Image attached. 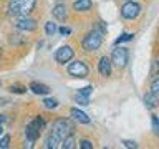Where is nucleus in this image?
<instances>
[{
  "label": "nucleus",
  "instance_id": "obj_1",
  "mask_svg": "<svg viewBox=\"0 0 159 149\" xmlns=\"http://www.w3.org/2000/svg\"><path fill=\"white\" fill-rule=\"evenodd\" d=\"M37 5V0H10L8 3V13L13 17H22V15H30L32 10Z\"/></svg>",
  "mask_w": 159,
  "mask_h": 149
},
{
  "label": "nucleus",
  "instance_id": "obj_2",
  "mask_svg": "<svg viewBox=\"0 0 159 149\" xmlns=\"http://www.w3.org/2000/svg\"><path fill=\"white\" fill-rule=\"evenodd\" d=\"M103 37H104V33L99 32L98 28H93L91 32H88L86 35H84L83 43H81L84 52H96L103 43Z\"/></svg>",
  "mask_w": 159,
  "mask_h": 149
},
{
  "label": "nucleus",
  "instance_id": "obj_3",
  "mask_svg": "<svg viewBox=\"0 0 159 149\" xmlns=\"http://www.w3.org/2000/svg\"><path fill=\"white\" fill-rule=\"evenodd\" d=\"M52 133L57 134V136L63 141L65 138H68L70 134L75 133V126H73V123L70 121V119L60 118V119H57V121H53V124H52Z\"/></svg>",
  "mask_w": 159,
  "mask_h": 149
},
{
  "label": "nucleus",
  "instance_id": "obj_4",
  "mask_svg": "<svg viewBox=\"0 0 159 149\" xmlns=\"http://www.w3.org/2000/svg\"><path fill=\"white\" fill-rule=\"evenodd\" d=\"M128 60H129L128 48L118 47V45H116V48H114L113 53H111V61H113V65H114V66H118V68H124V66H126V63H128Z\"/></svg>",
  "mask_w": 159,
  "mask_h": 149
},
{
  "label": "nucleus",
  "instance_id": "obj_5",
  "mask_svg": "<svg viewBox=\"0 0 159 149\" xmlns=\"http://www.w3.org/2000/svg\"><path fill=\"white\" fill-rule=\"evenodd\" d=\"M141 13V5L133 2V0H129V2L123 3L121 7V17L126 18V20H134L138 18V15Z\"/></svg>",
  "mask_w": 159,
  "mask_h": 149
},
{
  "label": "nucleus",
  "instance_id": "obj_6",
  "mask_svg": "<svg viewBox=\"0 0 159 149\" xmlns=\"http://www.w3.org/2000/svg\"><path fill=\"white\" fill-rule=\"evenodd\" d=\"M88 73H89V70L86 66V63L81 61V60L70 63V66H68V74L73 78H86Z\"/></svg>",
  "mask_w": 159,
  "mask_h": 149
},
{
  "label": "nucleus",
  "instance_id": "obj_7",
  "mask_svg": "<svg viewBox=\"0 0 159 149\" xmlns=\"http://www.w3.org/2000/svg\"><path fill=\"white\" fill-rule=\"evenodd\" d=\"M15 27L22 32H33V30H37V20L28 17V15H22L15 20Z\"/></svg>",
  "mask_w": 159,
  "mask_h": 149
},
{
  "label": "nucleus",
  "instance_id": "obj_8",
  "mask_svg": "<svg viewBox=\"0 0 159 149\" xmlns=\"http://www.w3.org/2000/svg\"><path fill=\"white\" fill-rule=\"evenodd\" d=\"M71 58H73V48L70 47V45L60 47L57 50V53H55V60H57L58 65H66Z\"/></svg>",
  "mask_w": 159,
  "mask_h": 149
},
{
  "label": "nucleus",
  "instance_id": "obj_9",
  "mask_svg": "<svg viewBox=\"0 0 159 149\" xmlns=\"http://www.w3.org/2000/svg\"><path fill=\"white\" fill-rule=\"evenodd\" d=\"M111 65H113L111 58H108V56H101V58H99V63H98L99 74L104 76V78H108L109 74H111Z\"/></svg>",
  "mask_w": 159,
  "mask_h": 149
},
{
  "label": "nucleus",
  "instance_id": "obj_10",
  "mask_svg": "<svg viewBox=\"0 0 159 149\" xmlns=\"http://www.w3.org/2000/svg\"><path fill=\"white\" fill-rule=\"evenodd\" d=\"M143 99H144V104H146L148 109H154L159 104V96H157V93H154V91L146 93Z\"/></svg>",
  "mask_w": 159,
  "mask_h": 149
},
{
  "label": "nucleus",
  "instance_id": "obj_11",
  "mask_svg": "<svg viewBox=\"0 0 159 149\" xmlns=\"http://www.w3.org/2000/svg\"><path fill=\"white\" fill-rule=\"evenodd\" d=\"M53 17L57 18V20H60V22H63V20H66V17H68V12H66V5L65 3H57L53 7Z\"/></svg>",
  "mask_w": 159,
  "mask_h": 149
},
{
  "label": "nucleus",
  "instance_id": "obj_12",
  "mask_svg": "<svg viewBox=\"0 0 159 149\" xmlns=\"http://www.w3.org/2000/svg\"><path fill=\"white\" fill-rule=\"evenodd\" d=\"M61 139H60L57 134H53V133H50V136L45 139V144L43 146L47 147V149H57V147H61Z\"/></svg>",
  "mask_w": 159,
  "mask_h": 149
},
{
  "label": "nucleus",
  "instance_id": "obj_13",
  "mask_svg": "<svg viewBox=\"0 0 159 149\" xmlns=\"http://www.w3.org/2000/svg\"><path fill=\"white\" fill-rule=\"evenodd\" d=\"M35 94H42V96H45V94H48L50 93V88L47 86V84H43V83H38V81H32L30 83V86H28Z\"/></svg>",
  "mask_w": 159,
  "mask_h": 149
},
{
  "label": "nucleus",
  "instance_id": "obj_14",
  "mask_svg": "<svg viewBox=\"0 0 159 149\" xmlns=\"http://www.w3.org/2000/svg\"><path fill=\"white\" fill-rule=\"evenodd\" d=\"M93 2L91 0H75L73 2V10L75 12H88L91 8Z\"/></svg>",
  "mask_w": 159,
  "mask_h": 149
},
{
  "label": "nucleus",
  "instance_id": "obj_15",
  "mask_svg": "<svg viewBox=\"0 0 159 149\" xmlns=\"http://www.w3.org/2000/svg\"><path fill=\"white\" fill-rule=\"evenodd\" d=\"M40 133H42V131H40V129H38L37 126H35L33 123H30L28 126H27V129H25V134H27V139H30V141H33V142L38 139Z\"/></svg>",
  "mask_w": 159,
  "mask_h": 149
},
{
  "label": "nucleus",
  "instance_id": "obj_16",
  "mask_svg": "<svg viewBox=\"0 0 159 149\" xmlns=\"http://www.w3.org/2000/svg\"><path fill=\"white\" fill-rule=\"evenodd\" d=\"M70 113H71V116H73L75 119H76L78 123H81V124H89V123H91V119H89V118H88L83 111H80L78 108H73Z\"/></svg>",
  "mask_w": 159,
  "mask_h": 149
},
{
  "label": "nucleus",
  "instance_id": "obj_17",
  "mask_svg": "<svg viewBox=\"0 0 159 149\" xmlns=\"http://www.w3.org/2000/svg\"><path fill=\"white\" fill-rule=\"evenodd\" d=\"M43 106L47 109H55V108L60 106V103H58V99H55V98H45L43 99Z\"/></svg>",
  "mask_w": 159,
  "mask_h": 149
},
{
  "label": "nucleus",
  "instance_id": "obj_18",
  "mask_svg": "<svg viewBox=\"0 0 159 149\" xmlns=\"http://www.w3.org/2000/svg\"><path fill=\"white\" fill-rule=\"evenodd\" d=\"M57 23H53V22H47L45 23V33L48 35V37H53L55 33H57Z\"/></svg>",
  "mask_w": 159,
  "mask_h": 149
},
{
  "label": "nucleus",
  "instance_id": "obj_19",
  "mask_svg": "<svg viewBox=\"0 0 159 149\" xmlns=\"http://www.w3.org/2000/svg\"><path fill=\"white\" fill-rule=\"evenodd\" d=\"M61 147H65V149H73L75 147V136H73V134H70L68 138L63 139V141H61Z\"/></svg>",
  "mask_w": 159,
  "mask_h": 149
},
{
  "label": "nucleus",
  "instance_id": "obj_20",
  "mask_svg": "<svg viewBox=\"0 0 159 149\" xmlns=\"http://www.w3.org/2000/svg\"><path fill=\"white\" fill-rule=\"evenodd\" d=\"M8 91L13 93V94H25V93H27V88H25V86H18V84H12V86L8 88Z\"/></svg>",
  "mask_w": 159,
  "mask_h": 149
},
{
  "label": "nucleus",
  "instance_id": "obj_21",
  "mask_svg": "<svg viewBox=\"0 0 159 149\" xmlns=\"http://www.w3.org/2000/svg\"><path fill=\"white\" fill-rule=\"evenodd\" d=\"M133 37H134L133 33H123L119 38L114 40V45H119V43H123V42H129V40H133Z\"/></svg>",
  "mask_w": 159,
  "mask_h": 149
},
{
  "label": "nucleus",
  "instance_id": "obj_22",
  "mask_svg": "<svg viewBox=\"0 0 159 149\" xmlns=\"http://www.w3.org/2000/svg\"><path fill=\"white\" fill-rule=\"evenodd\" d=\"M151 126H152V133L159 136V118L157 116H151Z\"/></svg>",
  "mask_w": 159,
  "mask_h": 149
},
{
  "label": "nucleus",
  "instance_id": "obj_23",
  "mask_svg": "<svg viewBox=\"0 0 159 149\" xmlns=\"http://www.w3.org/2000/svg\"><path fill=\"white\" fill-rule=\"evenodd\" d=\"M75 101H76L78 104H81V106H86V104L89 103V99H88V96H84V94H76V96H75Z\"/></svg>",
  "mask_w": 159,
  "mask_h": 149
},
{
  "label": "nucleus",
  "instance_id": "obj_24",
  "mask_svg": "<svg viewBox=\"0 0 159 149\" xmlns=\"http://www.w3.org/2000/svg\"><path fill=\"white\" fill-rule=\"evenodd\" d=\"M23 42H25V38H22L20 35H10V43L12 45H20Z\"/></svg>",
  "mask_w": 159,
  "mask_h": 149
},
{
  "label": "nucleus",
  "instance_id": "obj_25",
  "mask_svg": "<svg viewBox=\"0 0 159 149\" xmlns=\"http://www.w3.org/2000/svg\"><path fill=\"white\" fill-rule=\"evenodd\" d=\"M32 123H33L35 126H37V128L40 129V131H43V128H45V121H43V118H40V116H37V118H35V119H33Z\"/></svg>",
  "mask_w": 159,
  "mask_h": 149
},
{
  "label": "nucleus",
  "instance_id": "obj_26",
  "mask_svg": "<svg viewBox=\"0 0 159 149\" xmlns=\"http://www.w3.org/2000/svg\"><path fill=\"white\" fill-rule=\"evenodd\" d=\"M80 147L81 149H93V142L89 139H81L80 141Z\"/></svg>",
  "mask_w": 159,
  "mask_h": 149
},
{
  "label": "nucleus",
  "instance_id": "obj_27",
  "mask_svg": "<svg viewBox=\"0 0 159 149\" xmlns=\"http://www.w3.org/2000/svg\"><path fill=\"white\" fill-rule=\"evenodd\" d=\"M8 144H10V136L8 134H5V136L0 138V147H8Z\"/></svg>",
  "mask_w": 159,
  "mask_h": 149
},
{
  "label": "nucleus",
  "instance_id": "obj_28",
  "mask_svg": "<svg viewBox=\"0 0 159 149\" xmlns=\"http://www.w3.org/2000/svg\"><path fill=\"white\" fill-rule=\"evenodd\" d=\"M151 76H159V63L152 61V68H151Z\"/></svg>",
  "mask_w": 159,
  "mask_h": 149
},
{
  "label": "nucleus",
  "instance_id": "obj_29",
  "mask_svg": "<svg viewBox=\"0 0 159 149\" xmlns=\"http://www.w3.org/2000/svg\"><path fill=\"white\" fill-rule=\"evenodd\" d=\"M91 91H93V86H84V88H81V89H78V93H80V94H84V96H89V94H91Z\"/></svg>",
  "mask_w": 159,
  "mask_h": 149
},
{
  "label": "nucleus",
  "instance_id": "obj_30",
  "mask_svg": "<svg viewBox=\"0 0 159 149\" xmlns=\"http://www.w3.org/2000/svg\"><path fill=\"white\" fill-rule=\"evenodd\" d=\"M151 91L159 93V78H156V79H154V81L151 83Z\"/></svg>",
  "mask_w": 159,
  "mask_h": 149
},
{
  "label": "nucleus",
  "instance_id": "obj_31",
  "mask_svg": "<svg viewBox=\"0 0 159 149\" xmlns=\"http://www.w3.org/2000/svg\"><path fill=\"white\" fill-rule=\"evenodd\" d=\"M123 144H124V147H133V149H136V147H138V144H136V142H133V141H128V139H124V141H123Z\"/></svg>",
  "mask_w": 159,
  "mask_h": 149
},
{
  "label": "nucleus",
  "instance_id": "obj_32",
  "mask_svg": "<svg viewBox=\"0 0 159 149\" xmlns=\"http://www.w3.org/2000/svg\"><path fill=\"white\" fill-rule=\"evenodd\" d=\"M58 32H60V35H63V37H66V35H70V33H71V30H70L68 27H61V28L58 30Z\"/></svg>",
  "mask_w": 159,
  "mask_h": 149
},
{
  "label": "nucleus",
  "instance_id": "obj_33",
  "mask_svg": "<svg viewBox=\"0 0 159 149\" xmlns=\"http://www.w3.org/2000/svg\"><path fill=\"white\" fill-rule=\"evenodd\" d=\"M2 133H3V123L0 121V134H2Z\"/></svg>",
  "mask_w": 159,
  "mask_h": 149
},
{
  "label": "nucleus",
  "instance_id": "obj_34",
  "mask_svg": "<svg viewBox=\"0 0 159 149\" xmlns=\"http://www.w3.org/2000/svg\"><path fill=\"white\" fill-rule=\"evenodd\" d=\"M156 61H157V63H159V55H157V58H156Z\"/></svg>",
  "mask_w": 159,
  "mask_h": 149
},
{
  "label": "nucleus",
  "instance_id": "obj_35",
  "mask_svg": "<svg viewBox=\"0 0 159 149\" xmlns=\"http://www.w3.org/2000/svg\"><path fill=\"white\" fill-rule=\"evenodd\" d=\"M0 86H2V81H0Z\"/></svg>",
  "mask_w": 159,
  "mask_h": 149
},
{
  "label": "nucleus",
  "instance_id": "obj_36",
  "mask_svg": "<svg viewBox=\"0 0 159 149\" xmlns=\"http://www.w3.org/2000/svg\"><path fill=\"white\" fill-rule=\"evenodd\" d=\"M0 55H2V52H0Z\"/></svg>",
  "mask_w": 159,
  "mask_h": 149
}]
</instances>
